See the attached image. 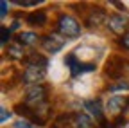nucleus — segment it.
<instances>
[{
    "label": "nucleus",
    "mask_w": 129,
    "mask_h": 128,
    "mask_svg": "<svg viewBox=\"0 0 129 128\" xmlns=\"http://www.w3.org/2000/svg\"><path fill=\"white\" fill-rule=\"evenodd\" d=\"M47 98H48V92L43 85H34V87H29L27 88V94H25V105L29 108H32L36 112V114H40L41 108H48L47 105Z\"/></svg>",
    "instance_id": "nucleus-1"
},
{
    "label": "nucleus",
    "mask_w": 129,
    "mask_h": 128,
    "mask_svg": "<svg viewBox=\"0 0 129 128\" xmlns=\"http://www.w3.org/2000/svg\"><path fill=\"white\" fill-rule=\"evenodd\" d=\"M57 31L67 38H75L81 34V25L75 18H72L70 14H61L57 22Z\"/></svg>",
    "instance_id": "nucleus-2"
},
{
    "label": "nucleus",
    "mask_w": 129,
    "mask_h": 128,
    "mask_svg": "<svg viewBox=\"0 0 129 128\" xmlns=\"http://www.w3.org/2000/svg\"><path fill=\"white\" fill-rule=\"evenodd\" d=\"M64 63L68 65L72 76H79V74L95 70V65H93V63H81V61L75 58V54H68L67 58H64Z\"/></svg>",
    "instance_id": "nucleus-3"
},
{
    "label": "nucleus",
    "mask_w": 129,
    "mask_h": 128,
    "mask_svg": "<svg viewBox=\"0 0 129 128\" xmlns=\"http://www.w3.org/2000/svg\"><path fill=\"white\" fill-rule=\"evenodd\" d=\"M45 79V69L40 67H27L23 72V83H27L29 87H34L40 81Z\"/></svg>",
    "instance_id": "nucleus-4"
},
{
    "label": "nucleus",
    "mask_w": 129,
    "mask_h": 128,
    "mask_svg": "<svg viewBox=\"0 0 129 128\" xmlns=\"http://www.w3.org/2000/svg\"><path fill=\"white\" fill-rule=\"evenodd\" d=\"M124 70V63L118 56H111L106 63V76L109 78H120Z\"/></svg>",
    "instance_id": "nucleus-5"
},
{
    "label": "nucleus",
    "mask_w": 129,
    "mask_h": 128,
    "mask_svg": "<svg viewBox=\"0 0 129 128\" xmlns=\"http://www.w3.org/2000/svg\"><path fill=\"white\" fill-rule=\"evenodd\" d=\"M41 45L45 47L48 52L54 54V52H57V51L63 49L64 42H63V38H59V36H56V34H47V36L41 38Z\"/></svg>",
    "instance_id": "nucleus-6"
},
{
    "label": "nucleus",
    "mask_w": 129,
    "mask_h": 128,
    "mask_svg": "<svg viewBox=\"0 0 129 128\" xmlns=\"http://www.w3.org/2000/svg\"><path fill=\"white\" fill-rule=\"evenodd\" d=\"M84 108H86L99 123L106 121V119H104V112H102V103H101V99H88V101H84Z\"/></svg>",
    "instance_id": "nucleus-7"
},
{
    "label": "nucleus",
    "mask_w": 129,
    "mask_h": 128,
    "mask_svg": "<svg viewBox=\"0 0 129 128\" xmlns=\"http://www.w3.org/2000/svg\"><path fill=\"white\" fill-rule=\"evenodd\" d=\"M125 25H127V20H125L124 14H113V16H109V20H108V27L111 31H115V33H124Z\"/></svg>",
    "instance_id": "nucleus-8"
},
{
    "label": "nucleus",
    "mask_w": 129,
    "mask_h": 128,
    "mask_svg": "<svg viewBox=\"0 0 129 128\" xmlns=\"http://www.w3.org/2000/svg\"><path fill=\"white\" fill-rule=\"evenodd\" d=\"M106 20V13L102 9H97V11H91L88 14V18H86V27L93 29V27H99L102 25V22Z\"/></svg>",
    "instance_id": "nucleus-9"
},
{
    "label": "nucleus",
    "mask_w": 129,
    "mask_h": 128,
    "mask_svg": "<svg viewBox=\"0 0 129 128\" xmlns=\"http://www.w3.org/2000/svg\"><path fill=\"white\" fill-rule=\"evenodd\" d=\"M127 106V99L125 98H120V96H115V98H111L108 101V110L111 114H118L120 110H124Z\"/></svg>",
    "instance_id": "nucleus-10"
},
{
    "label": "nucleus",
    "mask_w": 129,
    "mask_h": 128,
    "mask_svg": "<svg viewBox=\"0 0 129 128\" xmlns=\"http://www.w3.org/2000/svg\"><path fill=\"white\" fill-rule=\"evenodd\" d=\"M25 65L27 67H40V69H45L48 65V60L41 54H29L25 58Z\"/></svg>",
    "instance_id": "nucleus-11"
},
{
    "label": "nucleus",
    "mask_w": 129,
    "mask_h": 128,
    "mask_svg": "<svg viewBox=\"0 0 129 128\" xmlns=\"http://www.w3.org/2000/svg\"><path fill=\"white\" fill-rule=\"evenodd\" d=\"M72 123H74V128H91V119L86 114H74Z\"/></svg>",
    "instance_id": "nucleus-12"
},
{
    "label": "nucleus",
    "mask_w": 129,
    "mask_h": 128,
    "mask_svg": "<svg viewBox=\"0 0 129 128\" xmlns=\"http://www.w3.org/2000/svg\"><path fill=\"white\" fill-rule=\"evenodd\" d=\"M47 22V13L45 11H40V13H30L27 16V24L30 25H43Z\"/></svg>",
    "instance_id": "nucleus-13"
},
{
    "label": "nucleus",
    "mask_w": 129,
    "mask_h": 128,
    "mask_svg": "<svg viewBox=\"0 0 129 128\" xmlns=\"http://www.w3.org/2000/svg\"><path fill=\"white\" fill-rule=\"evenodd\" d=\"M16 40H18L20 45H34L38 42V34H34V33H20Z\"/></svg>",
    "instance_id": "nucleus-14"
},
{
    "label": "nucleus",
    "mask_w": 129,
    "mask_h": 128,
    "mask_svg": "<svg viewBox=\"0 0 129 128\" xmlns=\"http://www.w3.org/2000/svg\"><path fill=\"white\" fill-rule=\"evenodd\" d=\"M7 54L13 58V60H20L23 56V51H22V45L20 43H11L9 49H7Z\"/></svg>",
    "instance_id": "nucleus-15"
},
{
    "label": "nucleus",
    "mask_w": 129,
    "mask_h": 128,
    "mask_svg": "<svg viewBox=\"0 0 129 128\" xmlns=\"http://www.w3.org/2000/svg\"><path fill=\"white\" fill-rule=\"evenodd\" d=\"M9 38H11V29L2 27V29H0V43H2V45H7Z\"/></svg>",
    "instance_id": "nucleus-16"
},
{
    "label": "nucleus",
    "mask_w": 129,
    "mask_h": 128,
    "mask_svg": "<svg viewBox=\"0 0 129 128\" xmlns=\"http://www.w3.org/2000/svg\"><path fill=\"white\" fill-rule=\"evenodd\" d=\"M13 128H36V124L22 117V119H18V121L14 123V126H13Z\"/></svg>",
    "instance_id": "nucleus-17"
},
{
    "label": "nucleus",
    "mask_w": 129,
    "mask_h": 128,
    "mask_svg": "<svg viewBox=\"0 0 129 128\" xmlns=\"http://www.w3.org/2000/svg\"><path fill=\"white\" fill-rule=\"evenodd\" d=\"M14 4L16 6H23V7H30V6H38L40 4V0H14Z\"/></svg>",
    "instance_id": "nucleus-18"
},
{
    "label": "nucleus",
    "mask_w": 129,
    "mask_h": 128,
    "mask_svg": "<svg viewBox=\"0 0 129 128\" xmlns=\"http://www.w3.org/2000/svg\"><path fill=\"white\" fill-rule=\"evenodd\" d=\"M120 90H129V83H118V85H113L109 87V92H120Z\"/></svg>",
    "instance_id": "nucleus-19"
},
{
    "label": "nucleus",
    "mask_w": 129,
    "mask_h": 128,
    "mask_svg": "<svg viewBox=\"0 0 129 128\" xmlns=\"http://www.w3.org/2000/svg\"><path fill=\"white\" fill-rule=\"evenodd\" d=\"M0 114H2V116H0V121H2V123H6V121L11 117V112H9L7 108H2V110H0Z\"/></svg>",
    "instance_id": "nucleus-20"
},
{
    "label": "nucleus",
    "mask_w": 129,
    "mask_h": 128,
    "mask_svg": "<svg viewBox=\"0 0 129 128\" xmlns=\"http://www.w3.org/2000/svg\"><path fill=\"white\" fill-rule=\"evenodd\" d=\"M6 14H7V2L2 0V2H0V16L6 18Z\"/></svg>",
    "instance_id": "nucleus-21"
},
{
    "label": "nucleus",
    "mask_w": 129,
    "mask_h": 128,
    "mask_svg": "<svg viewBox=\"0 0 129 128\" xmlns=\"http://www.w3.org/2000/svg\"><path fill=\"white\" fill-rule=\"evenodd\" d=\"M124 124H125V119L124 117H118L115 123L111 124V128H124Z\"/></svg>",
    "instance_id": "nucleus-22"
},
{
    "label": "nucleus",
    "mask_w": 129,
    "mask_h": 128,
    "mask_svg": "<svg viewBox=\"0 0 129 128\" xmlns=\"http://www.w3.org/2000/svg\"><path fill=\"white\" fill-rule=\"evenodd\" d=\"M120 43L125 47V49H129V34H124V36H122V40H120Z\"/></svg>",
    "instance_id": "nucleus-23"
},
{
    "label": "nucleus",
    "mask_w": 129,
    "mask_h": 128,
    "mask_svg": "<svg viewBox=\"0 0 129 128\" xmlns=\"http://www.w3.org/2000/svg\"><path fill=\"white\" fill-rule=\"evenodd\" d=\"M101 128H111V124H109L108 121H102V123H101Z\"/></svg>",
    "instance_id": "nucleus-24"
},
{
    "label": "nucleus",
    "mask_w": 129,
    "mask_h": 128,
    "mask_svg": "<svg viewBox=\"0 0 129 128\" xmlns=\"http://www.w3.org/2000/svg\"><path fill=\"white\" fill-rule=\"evenodd\" d=\"M52 128H61V126H59V124H57V123H56V124H54V126H52Z\"/></svg>",
    "instance_id": "nucleus-25"
}]
</instances>
